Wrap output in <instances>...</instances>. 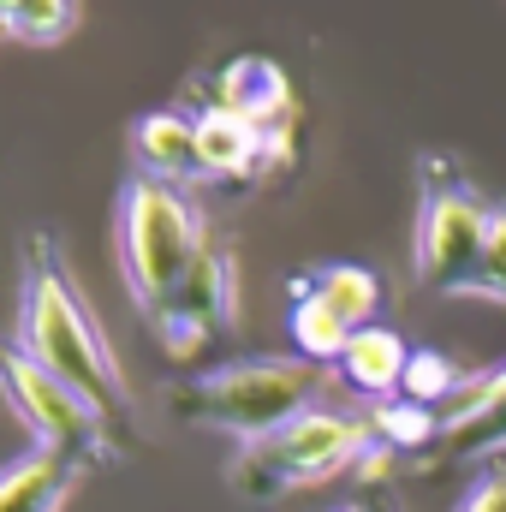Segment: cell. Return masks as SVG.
Returning <instances> with one entry per match:
<instances>
[{
	"instance_id": "cell-20",
	"label": "cell",
	"mask_w": 506,
	"mask_h": 512,
	"mask_svg": "<svg viewBox=\"0 0 506 512\" xmlns=\"http://www.w3.org/2000/svg\"><path fill=\"white\" fill-rule=\"evenodd\" d=\"M459 512H506V471H483L471 495L459 501Z\"/></svg>"
},
{
	"instance_id": "cell-14",
	"label": "cell",
	"mask_w": 506,
	"mask_h": 512,
	"mask_svg": "<svg viewBox=\"0 0 506 512\" xmlns=\"http://www.w3.org/2000/svg\"><path fill=\"white\" fill-rule=\"evenodd\" d=\"M292 292L322 298L346 328H370V322L381 316V274L376 268H364V262H328V268L292 280Z\"/></svg>"
},
{
	"instance_id": "cell-11",
	"label": "cell",
	"mask_w": 506,
	"mask_h": 512,
	"mask_svg": "<svg viewBox=\"0 0 506 512\" xmlns=\"http://www.w3.org/2000/svg\"><path fill=\"white\" fill-rule=\"evenodd\" d=\"M405 364H411V346L393 328L370 322V328H358L346 340V352H340L334 370H340V382L352 387V393H364L370 405H381V399H393L405 387Z\"/></svg>"
},
{
	"instance_id": "cell-4",
	"label": "cell",
	"mask_w": 506,
	"mask_h": 512,
	"mask_svg": "<svg viewBox=\"0 0 506 512\" xmlns=\"http://www.w3.org/2000/svg\"><path fill=\"white\" fill-rule=\"evenodd\" d=\"M203 239L209 227L185 185H161L137 173L120 191V274L143 310H161L173 298V286L197 262Z\"/></svg>"
},
{
	"instance_id": "cell-9",
	"label": "cell",
	"mask_w": 506,
	"mask_h": 512,
	"mask_svg": "<svg viewBox=\"0 0 506 512\" xmlns=\"http://www.w3.org/2000/svg\"><path fill=\"white\" fill-rule=\"evenodd\" d=\"M215 108H227V114H239L245 126L256 131H274V126H292V84H286V72L274 66V60H262V54H239V60H227L221 72H215V96H209Z\"/></svg>"
},
{
	"instance_id": "cell-17",
	"label": "cell",
	"mask_w": 506,
	"mask_h": 512,
	"mask_svg": "<svg viewBox=\"0 0 506 512\" xmlns=\"http://www.w3.org/2000/svg\"><path fill=\"white\" fill-rule=\"evenodd\" d=\"M72 24H78V0H18L12 12H0V36L24 48H54L72 36Z\"/></svg>"
},
{
	"instance_id": "cell-22",
	"label": "cell",
	"mask_w": 506,
	"mask_h": 512,
	"mask_svg": "<svg viewBox=\"0 0 506 512\" xmlns=\"http://www.w3.org/2000/svg\"><path fill=\"white\" fill-rule=\"evenodd\" d=\"M334 512H364V507H334Z\"/></svg>"
},
{
	"instance_id": "cell-7",
	"label": "cell",
	"mask_w": 506,
	"mask_h": 512,
	"mask_svg": "<svg viewBox=\"0 0 506 512\" xmlns=\"http://www.w3.org/2000/svg\"><path fill=\"white\" fill-rule=\"evenodd\" d=\"M149 316H155V334H161V346L173 358H197L239 316V262H233V251L209 233L197 262L185 268V280L173 286V298L161 310H149Z\"/></svg>"
},
{
	"instance_id": "cell-12",
	"label": "cell",
	"mask_w": 506,
	"mask_h": 512,
	"mask_svg": "<svg viewBox=\"0 0 506 512\" xmlns=\"http://www.w3.org/2000/svg\"><path fill=\"white\" fill-rule=\"evenodd\" d=\"M78 489V471L42 447L0 465V512H60Z\"/></svg>"
},
{
	"instance_id": "cell-2",
	"label": "cell",
	"mask_w": 506,
	"mask_h": 512,
	"mask_svg": "<svg viewBox=\"0 0 506 512\" xmlns=\"http://www.w3.org/2000/svg\"><path fill=\"white\" fill-rule=\"evenodd\" d=\"M328 387V364L310 358H239L221 370H203L185 387H173V411L185 423L239 435V441H262L268 429L292 423L298 411L316 405V393Z\"/></svg>"
},
{
	"instance_id": "cell-6",
	"label": "cell",
	"mask_w": 506,
	"mask_h": 512,
	"mask_svg": "<svg viewBox=\"0 0 506 512\" xmlns=\"http://www.w3.org/2000/svg\"><path fill=\"white\" fill-rule=\"evenodd\" d=\"M0 393L18 411V423L30 429V441L54 459H66L72 471L84 465H108L114 459V423L60 376H48L36 358H24L18 346L0 352Z\"/></svg>"
},
{
	"instance_id": "cell-16",
	"label": "cell",
	"mask_w": 506,
	"mask_h": 512,
	"mask_svg": "<svg viewBox=\"0 0 506 512\" xmlns=\"http://www.w3.org/2000/svg\"><path fill=\"white\" fill-rule=\"evenodd\" d=\"M370 429H376L381 447H393V453H417V447H435V441H441V411H429V405L393 393V399L370 405Z\"/></svg>"
},
{
	"instance_id": "cell-15",
	"label": "cell",
	"mask_w": 506,
	"mask_h": 512,
	"mask_svg": "<svg viewBox=\"0 0 506 512\" xmlns=\"http://www.w3.org/2000/svg\"><path fill=\"white\" fill-rule=\"evenodd\" d=\"M352 334H358V328H346L322 298L292 292V352H298V358H310V364H340V352H346Z\"/></svg>"
},
{
	"instance_id": "cell-13",
	"label": "cell",
	"mask_w": 506,
	"mask_h": 512,
	"mask_svg": "<svg viewBox=\"0 0 506 512\" xmlns=\"http://www.w3.org/2000/svg\"><path fill=\"white\" fill-rule=\"evenodd\" d=\"M256 155H262V131L245 126L227 108H203L197 114V167L203 179H256Z\"/></svg>"
},
{
	"instance_id": "cell-18",
	"label": "cell",
	"mask_w": 506,
	"mask_h": 512,
	"mask_svg": "<svg viewBox=\"0 0 506 512\" xmlns=\"http://www.w3.org/2000/svg\"><path fill=\"white\" fill-rule=\"evenodd\" d=\"M459 364L453 358H441V352H411V364H405V399H417V405H429V411H441V405H453L459 399Z\"/></svg>"
},
{
	"instance_id": "cell-3",
	"label": "cell",
	"mask_w": 506,
	"mask_h": 512,
	"mask_svg": "<svg viewBox=\"0 0 506 512\" xmlns=\"http://www.w3.org/2000/svg\"><path fill=\"white\" fill-rule=\"evenodd\" d=\"M370 447H376L370 411L310 405L292 423L268 429L262 441H245V453L233 465V489L245 501H280L292 489H310V483H328V477L352 471Z\"/></svg>"
},
{
	"instance_id": "cell-10",
	"label": "cell",
	"mask_w": 506,
	"mask_h": 512,
	"mask_svg": "<svg viewBox=\"0 0 506 512\" xmlns=\"http://www.w3.org/2000/svg\"><path fill=\"white\" fill-rule=\"evenodd\" d=\"M131 155H137V173L143 179H161V185H197L203 167H197V114H179V108H155L131 126Z\"/></svg>"
},
{
	"instance_id": "cell-5",
	"label": "cell",
	"mask_w": 506,
	"mask_h": 512,
	"mask_svg": "<svg viewBox=\"0 0 506 512\" xmlns=\"http://www.w3.org/2000/svg\"><path fill=\"white\" fill-rule=\"evenodd\" d=\"M495 209L477 197V185L447 161L423 155V203H417V280L429 292H471L477 262L489 245Z\"/></svg>"
},
{
	"instance_id": "cell-1",
	"label": "cell",
	"mask_w": 506,
	"mask_h": 512,
	"mask_svg": "<svg viewBox=\"0 0 506 512\" xmlns=\"http://www.w3.org/2000/svg\"><path fill=\"white\" fill-rule=\"evenodd\" d=\"M18 352L36 358L48 376L78 387L108 423L131 417V387L120 376V358L90 310V298L78 292L72 268L60 262L54 233H36L24 245V292H18Z\"/></svg>"
},
{
	"instance_id": "cell-19",
	"label": "cell",
	"mask_w": 506,
	"mask_h": 512,
	"mask_svg": "<svg viewBox=\"0 0 506 512\" xmlns=\"http://www.w3.org/2000/svg\"><path fill=\"white\" fill-rule=\"evenodd\" d=\"M471 292H477V298H495V304H506V203L495 209V221H489V245H483V262H477Z\"/></svg>"
},
{
	"instance_id": "cell-8",
	"label": "cell",
	"mask_w": 506,
	"mask_h": 512,
	"mask_svg": "<svg viewBox=\"0 0 506 512\" xmlns=\"http://www.w3.org/2000/svg\"><path fill=\"white\" fill-rule=\"evenodd\" d=\"M435 447L453 465H483V459L506 453V370L459 387V399L441 411V441Z\"/></svg>"
},
{
	"instance_id": "cell-21",
	"label": "cell",
	"mask_w": 506,
	"mask_h": 512,
	"mask_svg": "<svg viewBox=\"0 0 506 512\" xmlns=\"http://www.w3.org/2000/svg\"><path fill=\"white\" fill-rule=\"evenodd\" d=\"M12 6H18V0H0V12H12Z\"/></svg>"
}]
</instances>
